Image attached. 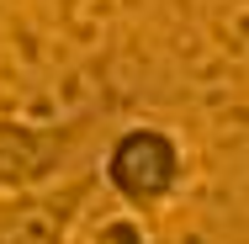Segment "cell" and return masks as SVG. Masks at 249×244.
I'll return each mask as SVG.
<instances>
[{
	"label": "cell",
	"mask_w": 249,
	"mask_h": 244,
	"mask_svg": "<svg viewBox=\"0 0 249 244\" xmlns=\"http://www.w3.org/2000/svg\"><path fill=\"white\" fill-rule=\"evenodd\" d=\"M96 181L101 196H111L122 212L154 218L186 191L191 149L180 138V128H170V122H154V117L122 122L96 149Z\"/></svg>",
	"instance_id": "obj_1"
},
{
	"label": "cell",
	"mask_w": 249,
	"mask_h": 244,
	"mask_svg": "<svg viewBox=\"0 0 249 244\" xmlns=\"http://www.w3.org/2000/svg\"><path fill=\"white\" fill-rule=\"evenodd\" d=\"M96 112L74 117H16L0 112V196L37 191L96 165Z\"/></svg>",
	"instance_id": "obj_2"
},
{
	"label": "cell",
	"mask_w": 249,
	"mask_h": 244,
	"mask_svg": "<svg viewBox=\"0 0 249 244\" xmlns=\"http://www.w3.org/2000/svg\"><path fill=\"white\" fill-rule=\"evenodd\" d=\"M96 196H101L96 165L69 181L37 186V191L0 196V244H74L90 223Z\"/></svg>",
	"instance_id": "obj_3"
},
{
	"label": "cell",
	"mask_w": 249,
	"mask_h": 244,
	"mask_svg": "<svg viewBox=\"0 0 249 244\" xmlns=\"http://www.w3.org/2000/svg\"><path fill=\"white\" fill-rule=\"evenodd\" d=\"M85 244H154V234H149V218L117 207L96 223H85Z\"/></svg>",
	"instance_id": "obj_4"
}]
</instances>
